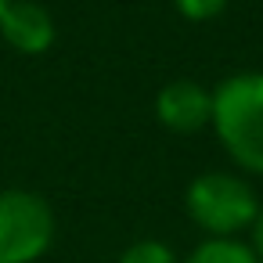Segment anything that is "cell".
Wrapping results in <instances>:
<instances>
[{
  "instance_id": "cell-1",
  "label": "cell",
  "mask_w": 263,
  "mask_h": 263,
  "mask_svg": "<svg viewBox=\"0 0 263 263\" xmlns=\"http://www.w3.org/2000/svg\"><path fill=\"white\" fill-rule=\"evenodd\" d=\"M216 141L227 159L263 177V72H234L213 87V119Z\"/></svg>"
},
{
  "instance_id": "cell-2",
  "label": "cell",
  "mask_w": 263,
  "mask_h": 263,
  "mask_svg": "<svg viewBox=\"0 0 263 263\" xmlns=\"http://www.w3.org/2000/svg\"><path fill=\"white\" fill-rule=\"evenodd\" d=\"M184 209L205 238H238L241 231H252L263 202L245 177L227 170H205L187 184Z\"/></svg>"
},
{
  "instance_id": "cell-3",
  "label": "cell",
  "mask_w": 263,
  "mask_h": 263,
  "mask_svg": "<svg viewBox=\"0 0 263 263\" xmlns=\"http://www.w3.org/2000/svg\"><path fill=\"white\" fill-rule=\"evenodd\" d=\"M54 209L26 187L0 191V263H36L54 241Z\"/></svg>"
},
{
  "instance_id": "cell-4",
  "label": "cell",
  "mask_w": 263,
  "mask_h": 263,
  "mask_svg": "<svg viewBox=\"0 0 263 263\" xmlns=\"http://www.w3.org/2000/svg\"><path fill=\"white\" fill-rule=\"evenodd\" d=\"M155 119L173 134H198L213 119V90L198 80H170L155 94Z\"/></svg>"
},
{
  "instance_id": "cell-5",
  "label": "cell",
  "mask_w": 263,
  "mask_h": 263,
  "mask_svg": "<svg viewBox=\"0 0 263 263\" xmlns=\"http://www.w3.org/2000/svg\"><path fill=\"white\" fill-rule=\"evenodd\" d=\"M0 36H4V44L11 51H18L26 58H40L54 47L58 22L36 0H11V4L0 11Z\"/></svg>"
},
{
  "instance_id": "cell-6",
  "label": "cell",
  "mask_w": 263,
  "mask_h": 263,
  "mask_svg": "<svg viewBox=\"0 0 263 263\" xmlns=\"http://www.w3.org/2000/svg\"><path fill=\"white\" fill-rule=\"evenodd\" d=\"M180 263H259L252 245L241 238H205Z\"/></svg>"
},
{
  "instance_id": "cell-7",
  "label": "cell",
  "mask_w": 263,
  "mask_h": 263,
  "mask_svg": "<svg viewBox=\"0 0 263 263\" xmlns=\"http://www.w3.org/2000/svg\"><path fill=\"white\" fill-rule=\"evenodd\" d=\"M119 263H180V259H177V252H173L166 241H159V238H141V241H134V245L123 249Z\"/></svg>"
},
{
  "instance_id": "cell-8",
  "label": "cell",
  "mask_w": 263,
  "mask_h": 263,
  "mask_svg": "<svg viewBox=\"0 0 263 263\" xmlns=\"http://www.w3.org/2000/svg\"><path fill=\"white\" fill-rule=\"evenodd\" d=\"M231 0H173V8L187 18V22H213L227 11Z\"/></svg>"
},
{
  "instance_id": "cell-9",
  "label": "cell",
  "mask_w": 263,
  "mask_h": 263,
  "mask_svg": "<svg viewBox=\"0 0 263 263\" xmlns=\"http://www.w3.org/2000/svg\"><path fill=\"white\" fill-rule=\"evenodd\" d=\"M252 252H256V259L263 263V209H259V216H256V223H252Z\"/></svg>"
},
{
  "instance_id": "cell-10",
  "label": "cell",
  "mask_w": 263,
  "mask_h": 263,
  "mask_svg": "<svg viewBox=\"0 0 263 263\" xmlns=\"http://www.w3.org/2000/svg\"><path fill=\"white\" fill-rule=\"evenodd\" d=\"M8 4H11V0H0V11H4V8H8Z\"/></svg>"
}]
</instances>
